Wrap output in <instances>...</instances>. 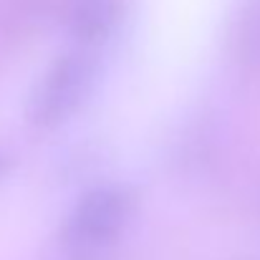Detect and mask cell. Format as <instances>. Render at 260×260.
I'll use <instances>...</instances> for the list:
<instances>
[{"label":"cell","mask_w":260,"mask_h":260,"mask_svg":"<svg viewBox=\"0 0 260 260\" xmlns=\"http://www.w3.org/2000/svg\"><path fill=\"white\" fill-rule=\"evenodd\" d=\"M96 79V58L88 48L58 53L25 99V121L38 129H53L71 119L88 99Z\"/></svg>","instance_id":"1"},{"label":"cell","mask_w":260,"mask_h":260,"mask_svg":"<svg viewBox=\"0 0 260 260\" xmlns=\"http://www.w3.org/2000/svg\"><path fill=\"white\" fill-rule=\"evenodd\" d=\"M139 194L126 182H101L79 194L61 222V243L69 248H101L129 222Z\"/></svg>","instance_id":"2"},{"label":"cell","mask_w":260,"mask_h":260,"mask_svg":"<svg viewBox=\"0 0 260 260\" xmlns=\"http://www.w3.org/2000/svg\"><path fill=\"white\" fill-rule=\"evenodd\" d=\"M124 15V0H71L69 5V30L79 43L106 41Z\"/></svg>","instance_id":"3"},{"label":"cell","mask_w":260,"mask_h":260,"mask_svg":"<svg viewBox=\"0 0 260 260\" xmlns=\"http://www.w3.org/2000/svg\"><path fill=\"white\" fill-rule=\"evenodd\" d=\"M10 170H13V159H10L5 152H0V179L10 172Z\"/></svg>","instance_id":"4"}]
</instances>
